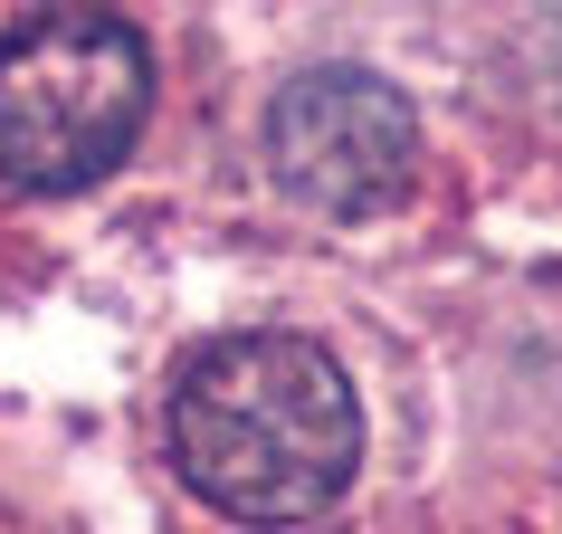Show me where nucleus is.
<instances>
[{"instance_id": "nucleus-1", "label": "nucleus", "mask_w": 562, "mask_h": 534, "mask_svg": "<svg viewBox=\"0 0 562 534\" xmlns=\"http://www.w3.org/2000/svg\"><path fill=\"white\" fill-rule=\"evenodd\" d=\"M172 458L220 515L296 525L344 497L362 458V401L305 334H229L172 391Z\"/></svg>"}, {"instance_id": "nucleus-2", "label": "nucleus", "mask_w": 562, "mask_h": 534, "mask_svg": "<svg viewBox=\"0 0 562 534\" xmlns=\"http://www.w3.org/2000/svg\"><path fill=\"white\" fill-rule=\"evenodd\" d=\"M153 58L105 0H48L0 38V173L20 191H77L144 134Z\"/></svg>"}, {"instance_id": "nucleus-3", "label": "nucleus", "mask_w": 562, "mask_h": 534, "mask_svg": "<svg viewBox=\"0 0 562 534\" xmlns=\"http://www.w3.org/2000/svg\"><path fill=\"white\" fill-rule=\"evenodd\" d=\"M267 163L296 191L305 210H334V220H362L382 210L411 173V105L362 77V67H315L277 96L267 115Z\"/></svg>"}]
</instances>
